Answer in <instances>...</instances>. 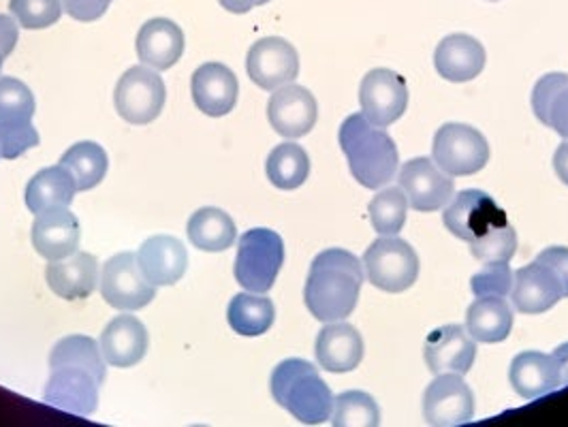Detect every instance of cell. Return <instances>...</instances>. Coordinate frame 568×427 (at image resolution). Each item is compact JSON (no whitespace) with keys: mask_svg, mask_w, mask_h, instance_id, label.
Here are the masks:
<instances>
[{"mask_svg":"<svg viewBox=\"0 0 568 427\" xmlns=\"http://www.w3.org/2000/svg\"><path fill=\"white\" fill-rule=\"evenodd\" d=\"M364 286V265L344 248H329L314 256L304 288L306 308L316 321L334 323L357 308Z\"/></svg>","mask_w":568,"mask_h":427,"instance_id":"obj_1","label":"cell"},{"mask_svg":"<svg viewBox=\"0 0 568 427\" xmlns=\"http://www.w3.org/2000/svg\"><path fill=\"white\" fill-rule=\"evenodd\" d=\"M342 152L353 177L369 191L389 184L398 173V145L385 129L369 124L364 114L348 115L341 126Z\"/></svg>","mask_w":568,"mask_h":427,"instance_id":"obj_2","label":"cell"},{"mask_svg":"<svg viewBox=\"0 0 568 427\" xmlns=\"http://www.w3.org/2000/svg\"><path fill=\"white\" fill-rule=\"evenodd\" d=\"M270 389L284 410L306 426H321L332 419V389L306 359H284L278 364L272 372Z\"/></svg>","mask_w":568,"mask_h":427,"instance_id":"obj_3","label":"cell"},{"mask_svg":"<svg viewBox=\"0 0 568 427\" xmlns=\"http://www.w3.org/2000/svg\"><path fill=\"white\" fill-rule=\"evenodd\" d=\"M284 263L283 237L272 228H251L237 242L235 281L251 293H267Z\"/></svg>","mask_w":568,"mask_h":427,"instance_id":"obj_4","label":"cell"},{"mask_svg":"<svg viewBox=\"0 0 568 427\" xmlns=\"http://www.w3.org/2000/svg\"><path fill=\"white\" fill-rule=\"evenodd\" d=\"M432 161L452 177L479 173L489 161V143L481 131L468 124H443L432 143Z\"/></svg>","mask_w":568,"mask_h":427,"instance_id":"obj_5","label":"cell"},{"mask_svg":"<svg viewBox=\"0 0 568 427\" xmlns=\"http://www.w3.org/2000/svg\"><path fill=\"white\" fill-rule=\"evenodd\" d=\"M369 285L385 293L408 291L419 278V256L399 237H378L364 255Z\"/></svg>","mask_w":568,"mask_h":427,"instance_id":"obj_6","label":"cell"},{"mask_svg":"<svg viewBox=\"0 0 568 427\" xmlns=\"http://www.w3.org/2000/svg\"><path fill=\"white\" fill-rule=\"evenodd\" d=\"M168 101L163 78L148 67H131L115 84V112L129 124H150L156 120Z\"/></svg>","mask_w":568,"mask_h":427,"instance_id":"obj_7","label":"cell"},{"mask_svg":"<svg viewBox=\"0 0 568 427\" xmlns=\"http://www.w3.org/2000/svg\"><path fill=\"white\" fill-rule=\"evenodd\" d=\"M443 223L455 237L473 244L485 237L489 231L507 225L509 221L505 210L491 195L477 189H468L457 193L454 200L445 205Z\"/></svg>","mask_w":568,"mask_h":427,"instance_id":"obj_8","label":"cell"},{"mask_svg":"<svg viewBox=\"0 0 568 427\" xmlns=\"http://www.w3.org/2000/svg\"><path fill=\"white\" fill-rule=\"evenodd\" d=\"M101 295L115 311H142L156 297V286L143 276L135 253H120L103 265Z\"/></svg>","mask_w":568,"mask_h":427,"instance_id":"obj_9","label":"cell"},{"mask_svg":"<svg viewBox=\"0 0 568 427\" xmlns=\"http://www.w3.org/2000/svg\"><path fill=\"white\" fill-rule=\"evenodd\" d=\"M359 105L369 124L392 126L408 108L406 80L392 69H372L359 84Z\"/></svg>","mask_w":568,"mask_h":427,"instance_id":"obj_10","label":"cell"},{"mask_svg":"<svg viewBox=\"0 0 568 427\" xmlns=\"http://www.w3.org/2000/svg\"><path fill=\"white\" fill-rule=\"evenodd\" d=\"M424 417L429 426L454 427L475 417V394L462 374H438L424 394Z\"/></svg>","mask_w":568,"mask_h":427,"instance_id":"obj_11","label":"cell"},{"mask_svg":"<svg viewBox=\"0 0 568 427\" xmlns=\"http://www.w3.org/2000/svg\"><path fill=\"white\" fill-rule=\"evenodd\" d=\"M398 184L408 200V205L417 212L443 210L455 197L452 175L438 170L436 163L426 156L404 163L399 170Z\"/></svg>","mask_w":568,"mask_h":427,"instance_id":"obj_12","label":"cell"},{"mask_svg":"<svg viewBox=\"0 0 568 427\" xmlns=\"http://www.w3.org/2000/svg\"><path fill=\"white\" fill-rule=\"evenodd\" d=\"M246 71L258 88L272 92L300 75V54L283 37H265L248 50Z\"/></svg>","mask_w":568,"mask_h":427,"instance_id":"obj_13","label":"cell"},{"mask_svg":"<svg viewBox=\"0 0 568 427\" xmlns=\"http://www.w3.org/2000/svg\"><path fill=\"white\" fill-rule=\"evenodd\" d=\"M318 105L313 92L304 85L286 84L278 88L267 103V120L272 129L286 140L308 135L316 124Z\"/></svg>","mask_w":568,"mask_h":427,"instance_id":"obj_14","label":"cell"},{"mask_svg":"<svg viewBox=\"0 0 568 427\" xmlns=\"http://www.w3.org/2000/svg\"><path fill=\"white\" fill-rule=\"evenodd\" d=\"M424 357L432 374H468L477 359V344L462 325L434 329L424 344Z\"/></svg>","mask_w":568,"mask_h":427,"instance_id":"obj_15","label":"cell"},{"mask_svg":"<svg viewBox=\"0 0 568 427\" xmlns=\"http://www.w3.org/2000/svg\"><path fill=\"white\" fill-rule=\"evenodd\" d=\"M80 221L69 207H50L37 214L30 231L32 248L48 261L75 255L80 248Z\"/></svg>","mask_w":568,"mask_h":427,"instance_id":"obj_16","label":"cell"},{"mask_svg":"<svg viewBox=\"0 0 568 427\" xmlns=\"http://www.w3.org/2000/svg\"><path fill=\"white\" fill-rule=\"evenodd\" d=\"M565 297L560 278L539 261L524 265L513 274L511 299L517 313L542 314Z\"/></svg>","mask_w":568,"mask_h":427,"instance_id":"obj_17","label":"cell"},{"mask_svg":"<svg viewBox=\"0 0 568 427\" xmlns=\"http://www.w3.org/2000/svg\"><path fill=\"white\" fill-rule=\"evenodd\" d=\"M99 380L90 372L80 368H60L52 370L45 385L43 401L58 410L88 417L97 410L99 404Z\"/></svg>","mask_w":568,"mask_h":427,"instance_id":"obj_18","label":"cell"},{"mask_svg":"<svg viewBox=\"0 0 568 427\" xmlns=\"http://www.w3.org/2000/svg\"><path fill=\"white\" fill-rule=\"evenodd\" d=\"M191 92L197 110L210 118L233 112L240 94L235 73L223 62H205L193 73Z\"/></svg>","mask_w":568,"mask_h":427,"instance_id":"obj_19","label":"cell"},{"mask_svg":"<svg viewBox=\"0 0 568 427\" xmlns=\"http://www.w3.org/2000/svg\"><path fill=\"white\" fill-rule=\"evenodd\" d=\"M485 60L487 54L484 43L464 32L445 37L434 52V67L438 75L454 84H464L479 78L485 69Z\"/></svg>","mask_w":568,"mask_h":427,"instance_id":"obj_20","label":"cell"},{"mask_svg":"<svg viewBox=\"0 0 568 427\" xmlns=\"http://www.w3.org/2000/svg\"><path fill=\"white\" fill-rule=\"evenodd\" d=\"M314 353L323 370L344 374L359 368V364L364 362L366 346L362 334L353 325L334 321L318 332Z\"/></svg>","mask_w":568,"mask_h":427,"instance_id":"obj_21","label":"cell"},{"mask_svg":"<svg viewBox=\"0 0 568 427\" xmlns=\"http://www.w3.org/2000/svg\"><path fill=\"white\" fill-rule=\"evenodd\" d=\"M143 276L154 286H171L182 281L189 267L186 246L171 235L145 240L138 253Z\"/></svg>","mask_w":568,"mask_h":427,"instance_id":"obj_22","label":"cell"},{"mask_svg":"<svg viewBox=\"0 0 568 427\" xmlns=\"http://www.w3.org/2000/svg\"><path fill=\"white\" fill-rule=\"evenodd\" d=\"M148 332L133 314L115 316L101 334V353L114 368H133L148 353Z\"/></svg>","mask_w":568,"mask_h":427,"instance_id":"obj_23","label":"cell"},{"mask_svg":"<svg viewBox=\"0 0 568 427\" xmlns=\"http://www.w3.org/2000/svg\"><path fill=\"white\" fill-rule=\"evenodd\" d=\"M45 281L58 297L67 302L85 299L99 283V261L90 253H75L60 261H50L45 267Z\"/></svg>","mask_w":568,"mask_h":427,"instance_id":"obj_24","label":"cell"},{"mask_svg":"<svg viewBox=\"0 0 568 427\" xmlns=\"http://www.w3.org/2000/svg\"><path fill=\"white\" fill-rule=\"evenodd\" d=\"M138 57L154 71H168L184 54V32L168 18H154L138 34Z\"/></svg>","mask_w":568,"mask_h":427,"instance_id":"obj_25","label":"cell"},{"mask_svg":"<svg viewBox=\"0 0 568 427\" xmlns=\"http://www.w3.org/2000/svg\"><path fill=\"white\" fill-rule=\"evenodd\" d=\"M511 387L524 399H537L560 387L558 368L551 355L540 350H524L511 362Z\"/></svg>","mask_w":568,"mask_h":427,"instance_id":"obj_26","label":"cell"},{"mask_svg":"<svg viewBox=\"0 0 568 427\" xmlns=\"http://www.w3.org/2000/svg\"><path fill=\"white\" fill-rule=\"evenodd\" d=\"M466 329L484 344L507 340L513 329L511 306L505 297H477L466 311Z\"/></svg>","mask_w":568,"mask_h":427,"instance_id":"obj_27","label":"cell"},{"mask_svg":"<svg viewBox=\"0 0 568 427\" xmlns=\"http://www.w3.org/2000/svg\"><path fill=\"white\" fill-rule=\"evenodd\" d=\"M78 193L73 173L62 167H45L39 171L27 186V205L32 214H41L50 207H69Z\"/></svg>","mask_w":568,"mask_h":427,"instance_id":"obj_28","label":"cell"},{"mask_svg":"<svg viewBox=\"0 0 568 427\" xmlns=\"http://www.w3.org/2000/svg\"><path fill=\"white\" fill-rule=\"evenodd\" d=\"M532 112L540 124L554 129L560 138L568 140V75L547 73L532 90Z\"/></svg>","mask_w":568,"mask_h":427,"instance_id":"obj_29","label":"cell"},{"mask_svg":"<svg viewBox=\"0 0 568 427\" xmlns=\"http://www.w3.org/2000/svg\"><path fill=\"white\" fill-rule=\"evenodd\" d=\"M189 240L205 253H223L237 240L233 218L221 207H201L189 221Z\"/></svg>","mask_w":568,"mask_h":427,"instance_id":"obj_30","label":"cell"},{"mask_svg":"<svg viewBox=\"0 0 568 427\" xmlns=\"http://www.w3.org/2000/svg\"><path fill=\"white\" fill-rule=\"evenodd\" d=\"M227 318L235 334L256 338L270 332L276 318V308L274 302L261 293H240L229 304Z\"/></svg>","mask_w":568,"mask_h":427,"instance_id":"obj_31","label":"cell"},{"mask_svg":"<svg viewBox=\"0 0 568 427\" xmlns=\"http://www.w3.org/2000/svg\"><path fill=\"white\" fill-rule=\"evenodd\" d=\"M50 368H80L90 372L101 385L105 383L108 368L105 357L99 348V344L90 336H67L57 342L52 355H50Z\"/></svg>","mask_w":568,"mask_h":427,"instance_id":"obj_32","label":"cell"},{"mask_svg":"<svg viewBox=\"0 0 568 427\" xmlns=\"http://www.w3.org/2000/svg\"><path fill=\"white\" fill-rule=\"evenodd\" d=\"M267 180L281 191L300 189L311 175V156L297 143H281L276 145L265 163Z\"/></svg>","mask_w":568,"mask_h":427,"instance_id":"obj_33","label":"cell"},{"mask_svg":"<svg viewBox=\"0 0 568 427\" xmlns=\"http://www.w3.org/2000/svg\"><path fill=\"white\" fill-rule=\"evenodd\" d=\"M60 165L73 173L78 191H90L105 180L110 159L99 143L80 142L60 156Z\"/></svg>","mask_w":568,"mask_h":427,"instance_id":"obj_34","label":"cell"},{"mask_svg":"<svg viewBox=\"0 0 568 427\" xmlns=\"http://www.w3.org/2000/svg\"><path fill=\"white\" fill-rule=\"evenodd\" d=\"M34 94L16 78H0V129L32 124Z\"/></svg>","mask_w":568,"mask_h":427,"instance_id":"obj_35","label":"cell"},{"mask_svg":"<svg viewBox=\"0 0 568 427\" xmlns=\"http://www.w3.org/2000/svg\"><path fill=\"white\" fill-rule=\"evenodd\" d=\"M406 210L408 200L399 186L381 191L368 205L372 227L378 235H398L406 223Z\"/></svg>","mask_w":568,"mask_h":427,"instance_id":"obj_36","label":"cell"},{"mask_svg":"<svg viewBox=\"0 0 568 427\" xmlns=\"http://www.w3.org/2000/svg\"><path fill=\"white\" fill-rule=\"evenodd\" d=\"M332 424L336 427H374L381 424V408L369 394L344 392L334 399Z\"/></svg>","mask_w":568,"mask_h":427,"instance_id":"obj_37","label":"cell"},{"mask_svg":"<svg viewBox=\"0 0 568 427\" xmlns=\"http://www.w3.org/2000/svg\"><path fill=\"white\" fill-rule=\"evenodd\" d=\"M9 11L22 29L43 30L54 27L64 9L60 0H9Z\"/></svg>","mask_w":568,"mask_h":427,"instance_id":"obj_38","label":"cell"},{"mask_svg":"<svg viewBox=\"0 0 568 427\" xmlns=\"http://www.w3.org/2000/svg\"><path fill=\"white\" fill-rule=\"evenodd\" d=\"M515 251H517V233L509 223L489 231L485 237L470 244V253L481 263H498V261L509 263L515 256Z\"/></svg>","mask_w":568,"mask_h":427,"instance_id":"obj_39","label":"cell"},{"mask_svg":"<svg viewBox=\"0 0 568 427\" xmlns=\"http://www.w3.org/2000/svg\"><path fill=\"white\" fill-rule=\"evenodd\" d=\"M475 297H507L513 288V270L509 263H485L484 270L470 278Z\"/></svg>","mask_w":568,"mask_h":427,"instance_id":"obj_40","label":"cell"},{"mask_svg":"<svg viewBox=\"0 0 568 427\" xmlns=\"http://www.w3.org/2000/svg\"><path fill=\"white\" fill-rule=\"evenodd\" d=\"M41 142L37 129L32 124L16 126V129H0V159L13 161L29 152L30 148H37Z\"/></svg>","mask_w":568,"mask_h":427,"instance_id":"obj_41","label":"cell"},{"mask_svg":"<svg viewBox=\"0 0 568 427\" xmlns=\"http://www.w3.org/2000/svg\"><path fill=\"white\" fill-rule=\"evenodd\" d=\"M114 0H62V9L78 22H97Z\"/></svg>","mask_w":568,"mask_h":427,"instance_id":"obj_42","label":"cell"},{"mask_svg":"<svg viewBox=\"0 0 568 427\" xmlns=\"http://www.w3.org/2000/svg\"><path fill=\"white\" fill-rule=\"evenodd\" d=\"M537 261L547 265L549 270H554V274L562 283L565 297H568V248H565V246H549L537 256Z\"/></svg>","mask_w":568,"mask_h":427,"instance_id":"obj_43","label":"cell"},{"mask_svg":"<svg viewBox=\"0 0 568 427\" xmlns=\"http://www.w3.org/2000/svg\"><path fill=\"white\" fill-rule=\"evenodd\" d=\"M18 27L20 24L16 22V18L0 13V54L4 58L11 57V52L18 45V39H20Z\"/></svg>","mask_w":568,"mask_h":427,"instance_id":"obj_44","label":"cell"},{"mask_svg":"<svg viewBox=\"0 0 568 427\" xmlns=\"http://www.w3.org/2000/svg\"><path fill=\"white\" fill-rule=\"evenodd\" d=\"M556 368H558V378H560V387L568 385V342L560 344L554 353H551Z\"/></svg>","mask_w":568,"mask_h":427,"instance_id":"obj_45","label":"cell"},{"mask_svg":"<svg viewBox=\"0 0 568 427\" xmlns=\"http://www.w3.org/2000/svg\"><path fill=\"white\" fill-rule=\"evenodd\" d=\"M554 170H556V175L560 177V182L568 186V140L560 143L556 154H554Z\"/></svg>","mask_w":568,"mask_h":427,"instance_id":"obj_46","label":"cell"},{"mask_svg":"<svg viewBox=\"0 0 568 427\" xmlns=\"http://www.w3.org/2000/svg\"><path fill=\"white\" fill-rule=\"evenodd\" d=\"M219 2H221L223 9H227L229 13L242 16V13H248V11L255 9V7L267 4L270 0H219Z\"/></svg>","mask_w":568,"mask_h":427,"instance_id":"obj_47","label":"cell"},{"mask_svg":"<svg viewBox=\"0 0 568 427\" xmlns=\"http://www.w3.org/2000/svg\"><path fill=\"white\" fill-rule=\"evenodd\" d=\"M2 60H4V57H2V54H0V71H2Z\"/></svg>","mask_w":568,"mask_h":427,"instance_id":"obj_48","label":"cell"}]
</instances>
